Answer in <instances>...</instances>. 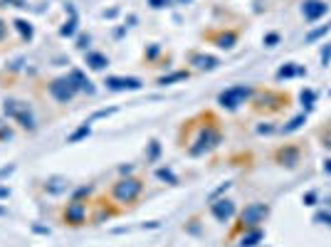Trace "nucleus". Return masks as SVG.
<instances>
[{"label":"nucleus","instance_id":"39448f33","mask_svg":"<svg viewBox=\"0 0 331 247\" xmlns=\"http://www.w3.org/2000/svg\"><path fill=\"white\" fill-rule=\"evenodd\" d=\"M250 94H252V89L250 87H245V84H235V87H230V89H225L220 97H218V104L222 107V109H237V107H242L247 99H250Z\"/></svg>","mask_w":331,"mask_h":247},{"label":"nucleus","instance_id":"1a4fd4ad","mask_svg":"<svg viewBox=\"0 0 331 247\" xmlns=\"http://www.w3.org/2000/svg\"><path fill=\"white\" fill-rule=\"evenodd\" d=\"M210 213L215 215L218 223H227V220L235 215V203L227 200V198H222V200H213V203H210Z\"/></svg>","mask_w":331,"mask_h":247},{"label":"nucleus","instance_id":"7ed1b4c3","mask_svg":"<svg viewBox=\"0 0 331 247\" xmlns=\"http://www.w3.org/2000/svg\"><path fill=\"white\" fill-rule=\"evenodd\" d=\"M50 94H52V99L55 102H60V104H67V102H72L77 94H79V87L72 82V77L65 74V77H55L52 82H50Z\"/></svg>","mask_w":331,"mask_h":247},{"label":"nucleus","instance_id":"5701e85b","mask_svg":"<svg viewBox=\"0 0 331 247\" xmlns=\"http://www.w3.org/2000/svg\"><path fill=\"white\" fill-rule=\"evenodd\" d=\"M304 122H307V114H299V117H294V119L287 124V126H282V133H292V131H297V128H299Z\"/></svg>","mask_w":331,"mask_h":247},{"label":"nucleus","instance_id":"c9c22d12","mask_svg":"<svg viewBox=\"0 0 331 247\" xmlns=\"http://www.w3.org/2000/svg\"><path fill=\"white\" fill-rule=\"evenodd\" d=\"M0 138H2V141H5V138H12V131L5 128V126H0Z\"/></svg>","mask_w":331,"mask_h":247},{"label":"nucleus","instance_id":"9b49d317","mask_svg":"<svg viewBox=\"0 0 331 247\" xmlns=\"http://www.w3.org/2000/svg\"><path fill=\"white\" fill-rule=\"evenodd\" d=\"M42 188H45V193H50V195H62V193H67V190L72 188V183H69L67 178H62V176H50V178L42 183Z\"/></svg>","mask_w":331,"mask_h":247},{"label":"nucleus","instance_id":"a19ab883","mask_svg":"<svg viewBox=\"0 0 331 247\" xmlns=\"http://www.w3.org/2000/svg\"><path fill=\"white\" fill-rule=\"evenodd\" d=\"M324 171H327V173H331V161H324Z\"/></svg>","mask_w":331,"mask_h":247},{"label":"nucleus","instance_id":"c85d7f7f","mask_svg":"<svg viewBox=\"0 0 331 247\" xmlns=\"http://www.w3.org/2000/svg\"><path fill=\"white\" fill-rule=\"evenodd\" d=\"M314 223H327V225H331V213H317L314 215Z\"/></svg>","mask_w":331,"mask_h":247},{"label":"nucleus","instance_id":"37998d69","mask_svg":"<svg viewBox=\"0 0 331 247\" xmlns=\"http://www.w3.org/2000/svg\"><path fill=\"white\" fill-rule=\"evenodd\" d=\"M5 213H7V210H5V208H0V215H5Z\"/></svg>","mask_w":331,"mask_h":247},{"label":"nucleus","instance_id":"f257e3e1","mask_svg":"<svg viewBox=\"0 0 331 247\" xmlns=\"http://www.w3.org/2000/svg\"><path fill=\"white\" fill-rule=\"evenodd\" d=\"M5 117H7V119H15L25 131H35V117H32V109H30V104H25V102L7 99V102H5Z\"/></svg>","mask_w":331,"mask_h":247},{"label":"nucleus","instance_id":"dca6fc26","mask_svg":"<svg viewBox=\"0 0 331 247\" xmlns=\"http://www.w3.org/2000/svg\"><path fill=\"white\" fill-rule=\"evenodd\" d=\"M84 62H87V67L89 69H104L107 64H109V57L107 55H102V52H87V57H84Z\"/></svg>","mask_w":331,"mask_h":247},{"label":"nucleus","instance_id":"a878e982","mask_svg":"<svg viewBox=\"0 0 331 247\" xmlns=\"http://www.w3.org/2000/svg\"><path fill=\"white\" fill-rule=\"evenodd\" d=\"M148 146H151V151H148V161H156V158H158V153H161V143L153 138Z\"/></svg>","mask_w":331,"mask_h":247},{"label":"nucleus","instance_id":"79ce46f5","mask_svg":"<svg viewBox=\"0 0 331 247\" xmlns=\"http://www.w3.org/2000/svg\"><path fill=\"white\" fill-rule=\"evenodd\" d=\"M324 146H327V148H331V136H327V138H324Z\"/></svg>","mask_w":331,"mask_h":247},{"label":"nucleus","instance_id":"0eeeda50","mask_svg":"<svg viewBox=\"0 0 331 247\" xmlns=\"http://www.w3.org/2000/svg\"><path fill=\"white\" fill-rule=\"evenodd\" d=\"M269 215V208L265 203H250L242 213H240V228H257L260 223H265V218Z\"/></svg>","mask_w":331,"mask_h":247},{"label":"nucleus","instance_id":"6ab92c4d","mask_svg":"<svg viewBox=\"0 0 331 247\" xmlns=\"http://www.w3.org/2000/svg\"><path fill=\"white\" fill-rule=\"evenodd\" d=\"M277 158H279L282 163L287 161V166H294L297 158H299V148H282V151L277 153Z\"/></svg>","mask_w":331,"mask_h":247},{"label":"nucleus","instance_id":"72a5a7b5","mask_svg":"<svg viewBox=\"0 0 331 247\" xmlns=\"http://www.w3.org/2000/svg\"><path fill=\"white\" fill-rule=\"evenodd\" d=\"M329 60H331V45H327V50L322 52V62H324V64H329Z\"/></svg>","mask_w":331,"mask_h":247},{"label":"nucleus","instance_id":"4be33fe9","mask_svg":"<svg viewBox=\"0 0 331 247\" xmlns=\"http://www.w3.org/2000/svg\"><path fill=\"white\" fill-rule=\"evenodd\" d=\"M74 32H77V15H72L65 25L60 27V35H62V37H72Z\"/></svg>","mask_w":331,"mask_h":247},{"label":"nucleus","instance_id":"c756f323","mask_svg":"<svg viewBox=\"0 0 331 247\" xmlns=\"http://www.w3.org/2000/svg\"><path fill=\"white\" fill-rule=\"evenodd\" d=\"M277 42H279V35H277V32H272V35H267V37H265V45H267V47H274Z\"/></svg>","mask_w":331,"mask_h":247},{"label":"nucleus","instance_id":"f704fd0d","mask_svg":"<svg viewBox=\"0 0 331 247\" xmlns=\"http://www.w3.org/2000/svg\"><path fill=\"white\" fill-rule=\"evenodd\" d=\"M156 55H158V45H151V47H148V52H146V57H148V60H153Z\"/></svg>","mask_w":331,"mask_h":247},{"label":"nucleus","instance_id":"9d476101","mask_svg":"<svg viewBox=\"0 0 331 247\" xmlns=\"http://www.w3.org/2000/svg\"><path fill=\"white\" fill-rule=\"evenodd\" d=\"M327 10H329V5H327L324 0H304V2H302V12H304V17H307L309 22L319 20Z\"/></svg>","mask_w":331,"mask_h":247},{"label":"nucleus","instance_id":"4c0bfd02","mask_svg":"<svg viewBox=\"0 0 331 247\" xmlns=\"http://www.w3.org/2000/svg\"><path fill=\"white\" fill-rule=\"evenodd\" d=\"M5 35H7V22L0 17V40H5Z\"/></svg>","mask_w":331,"mask_h":247},{"label":"nucleus","instance_id":"a18cd8bd","mask_svg":"<svg viewBox=\"0 0 331 247\" xmlns=\"http://www.w3.org/2000/svg\"><path fill=\"white\" fill-rule=\"evenodd\" d=\"M0 126H2V124H0Z\"/></svg>","mask_w":331,"mask_h":247},{"label":"nucleus","instance_id":"f8f14e48","mask_svg":"<svg viewBox=\"0 0 331 247\" xmlns=\"http://www.w3.org/2000/svg\"><path fill=\"white\" fill-rule=\"evenodd\" d=\"M191 64H196V69H200V72H210V69H215L220 62H218V57H210V55H198V52H193V55H191Z\"/></svg>","mask_w":331,"mask_h":247},{"label":"nucleus","instance_id":"cd10ccee","mask_svg":"<svg viewBox=\"0 0 331 247\" xmlns=\"http://www.w3.org/2000/svg\"><path fill=\"white\" fill-rule=\"evenodd\" d=\"M302 102H304L307 107H312V102H314V92H312V89H304V92H302Z\"/></svg>","mask_w":331,"mask_h":247},{"label":"nucleus","instance_id":"412c9836","mask_svg":"<svg viewBox=\"0 0 331 247\" xmlns=\"http://www.w3.org/2000/svg\"><path fill=\"white\" fill-rule=\"evenodd\" d=\"M183 79H188V72H186V69H181V72H173V74H166V77H161V79H158V84H161V87H166V84H173V82H183Z\"/></svg>","mask_w":331,"mask_h":247},{"label":"nucleus","instance_id":"b1692460","mask_svg":"<svg viewBox=\"0 0 331 247\" xmlns=\"http://www.w3.org/2000/svg\"><path fill=\"white\" fill-rule=\"evenodd\" d=\"M331 30V22L329 25H322V27H317V30H312L309 35H307V42H314V40H319V37H324L327 32Z\"/></svg>","mask_w":331,"mask_h":247},{"label":"nucleus","instance_id":"2eb2a0df","mask_svg":"<svg viewBox=\"0 0 331 247\" xmlns=\"http://www.w3.org/2000/svg\"><path fill=\"white\" fill-rule=\"evenodd\" d=\"M213 42H215L220 50H232L235 42H237V35H235V32H218V35H213Z\"/></svg>","mask_w":331,"mask_h":247},{"label":"nucleus","instance_id":"6e6552de","mask_svg":"<svg viewBox=\"0 0 331 247\" xmlns=\"http://www.w3.org/2000/svg\"><path fill=\"white\" fill-rule=\"evenodd\" d=\"M104 84L109 92H136L143 87L141 79H136V77H107Z\"/></svg>","mask_w":331,"mask_h":247},{"label":"nucleus","instance_id":"423d86ee","mask_svg":"<svg viewBox=\"0 0 331 247\" xmlns=\"http://www.w3.org/2000/svg\"><path fill=\"white\" fill-rule=\"evenodd\" d=\"M62 223L69 225V228H82L87 223V203L72 198L62 210Z\"/></svg>","mask_w":331,"mask_h":247},{"label":"nucleus","instance_id":"f3484780","mask_svg":"<svg viewBox=\"0 0 331 247\" xmlns=\"http://www.w3.org/2000/svg\"><path fill=\"white\" fill-rule=\"evenodd\" d=\"M265 238V233L260 230V228H250V233H245L242 235V240L237 243V247H255L260 240Z\"/></svg>","mask_w":331,"mask_h":247},{"label":"nucleus","instance_id":"20e7f679","mask_svg":"<svg viewBox=\"0 0 331 247\" xmlns=\"http://www.w3.org/2000/svg\"><path fill=\"white\" fill-rule=\"evenodd\" d=\"M220 141H222V133H220L215 126H205V128L198 133V138L193 141V146H191V156H203V153L218 148Z\"/></svg>","mask_w":331,"mask_h":247},{"label":"nucleus","instance_id":"c03bdc74","mask_svg":"<svg viewBox=\"0 0 331 247\" xmlns=\"http://www.w3.org/2000/svg\"><path fill=\"white\" fill-rule=\"evenodd\" d=\"M181 2H191V0H181Z\"/></svg>","mask_w":331,"mask_h":247},{"label":"nucleus","instance_id":"e433bc0d","mask_svg":"<svg viewBox=\"0 0 331 247\" xmlns=\"http://www.w3.org/2000/svg\"><path fill=\"white\" fill-rule=\"evenodd\" d=\"M10 198V188L7 185H0V200H7Z\"/></svg>","mask_w":331,"mask_h":247},{"label":"nucleus","instance_id":"ddd939ff","mask_svg":"<svg viewBox=\"0 0 331 247\" xmlns=\"http://www.w3.org/2000/svg\"><path fill=\"white\" fill-rule=\"evenodd\" d=\"M67 74H69V77H72V82H74V84L79 87V92L94 94V84H92V82H89V79L84 77V72H82V69H77V67H74V69H69Z\"/></svg>","mask_w":331,"mask_h":247},{"label":"nucleus","instance_id":"ea45409f","mask_svg":"<svg viewBox=\"0 0 331 247\" xmlns=\"http://www.w3.org/2000/svg\"><path fill=\"white\" fill-rule=\"evenodd\" d=\"M151 2H153V7H163L168 0H151Z\"/></svg>","mask_w":331,"mask_h":247},{"label":"nucleus","instance_id":"a211bd4d","mask_svg":"<svg viewBox=\"0 0 331 247\" xmlns=\"http://www.w3.org/2000/svg\"><path fill=\"white\" fill-rule=\"evenodd\" d=\"M294 74H307V69H302V67H297V64H284V67H279V72H277V77L279 79H289V77H294Z\"/></svg>","mask_w":331,"mask_h":247},{"label":"nucleus","instance_id":"393cba45","mask_svg":"<svg viewBox=\"0 0 331 247\" xmlns=\"http://www.w3.org/2000/svg\"><path fill=\"white\" fill-rule=\"evenodd\" d=\"M156 176H158L161 181H168V183H178V178H176V176H173V173H171L168 168H158V171H156Z\"/></svg>","mask_w":331,"mask_h":247},{"label":"nucleus","instance_id":"aec40b11","mask_svg":"<svg viewBox=\"0 0 331 247\" xmlns=\"http://www.w3.org/2000/svg\"><path fill=\"white\" fill-rule=\"evenodd\" d=\"M92 133V128H89V124H82L77 131H72L69 136H67V143H77V141H82V138H87Z\"/></svg>","mask_w":331,"mask_h":247},{"label":"nucleus","instance_id":"58836bf2","mask_svg":"<svg viewBox=\"0 0 331 247\" xmlns=\"http://www.w3.org/2000/svg\"><path fill=\"white\" fill-rule=\"evenodd\" d=\"M314 200H317L314 193H307V195H304V205H314Z\"/></svg>","mask_w":331,"mask_h":247},{"label":"nucleus","instance_id":"bb28decb","mask_svg":"<svg viewBox=\"0 0 331 247\" xmlns=\"http://www.w3.org/2000/svg\"><path fill=\"white\" fill-rule=\"evenodd\" d=\"M0 7H25V0H0Z\"/></svg>","mask_w":331,"mask_h":247},{"label":"nucleus","instance_id":"473e14b6","mask_svg":"<svg viewBox=\"0 0 331 247\" xmlns=\"http://www.w3.org/2000/svg\"><path fill=\"white\" fill-rule=\"evenodd\" d=\"M10 173H15V166H5V168H0V178H7Z\"/></svg>","mask_w":331,"mask_h":247},{"label":"nucleus","instance_id":"f03ea898","mask_svg":"<svg viewBox=\"0 0 331 247\" xmlns=\"http://www.w3.org/2000/svg\"><path fill=\"white\" fill-rule=\"evenodd\" d=\"M141 190H143V183L138 178H121L111 188V198L116 203H121V205H129L141 195Z\"/></svg>","mask_w":331,"mask_h":247},{"label":"nucleus","instance_id":"2f4dec72","mask_svg":"<svg viewBox=\"0 0 331 247\" xmlns=\"http://www.w3.org/2000/svg\"><path fill=\"white\" fill-rule=\"evenodd\" d=\"M87 45H89V35H82V37L77 40V47H79V50H84Z\"/></svg>","mask_w":331,"mask_h":247},{"label":"nucleus","instance_id":"4468645a","mask_svg":"<svg viewBox=\"0 0 331 247\" xmlns=\"http://www.w3.org/2000/svg\"><path fill=\"white\" fill-rule=\"evenodd\" d=\"M12 27L20 32L22 42H30V40L35 37V27H32V22H30V20H22V17H17V20H12Z\"/></svg>","mask_w":331,"mask_h":247},{"label":"nucleus","instance_id":"7c9ffc66","mask_svg":"<svg viewBox=\"0 0 331 247\" xmlns=\"http://www.w3.org/2000/svg\"><path fill=\"white\" fill-rule=\"evenodd\" d=\"M114 112H116V109H99L92 119H102V117H109V114H114Z\"/></svg>","mask_w":331,"mask_h":247}]
</instances>
